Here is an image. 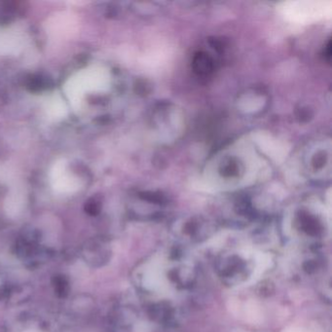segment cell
I'll list each match as a JSON object with an SVG mask.
<instances>
[{"label": "cell", "mask_w": 332, "mask_h": 332, "mask_svg": "<svg viewBox=\"0 0 332 332\" xmlns=\"http://www.w3.org/2000/svg\"><path fill=\"white\" fill-rule=\"evenodd\" d=\"M255 269L254 262L244 254L228 252L217 257L215 271L221 282L230 287L240 286L246 282Z\"/></svg>", "instance_id": "cell-1"}, {"label": "cell", "mask_w": 332, "mask_h": 332, "mask_svg": "<svg viewBox=\"0 0 332 332\" xmlns=\"http://www.w3.org/2000/svg\"><path fill=\"white\" fill-rule=\"evenodd\" d=\"M27 332H36V331H32V330H30V331H27Z\"/></svg>", "instance_id": "cell-2"}]
</instances>
